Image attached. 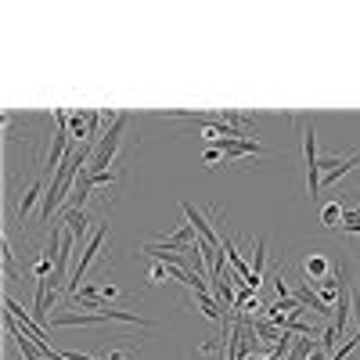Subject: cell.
<instances>
[{
	"instance_id": "1",
	"label": "cell",
	"mask_w": 360,
	"mask_h": 360,
	"mask_svg": "<svg viewBox=\"0 0 360 360\" xmlns=\"http://www.w3.org/2000/svg\"><path fill=\"white\" fill-rule=\"evenodd\" d=\"M127 127H130V115H127V112H119V115L112 119V127L101 130V141L94 144V155H90V162H86V173H105V169L115 162L119 141H123Z\"/></svg>"
},
{
	"instance_id": "2",
	"label": "cell",
	"mask_w": 360,
	"mask_h": 360,
	"mask_svg": "<svg viewBox=\"0 0 360 360\" xmlns=\"http://www.w3.org/2000/svg\"><path fill=\"white\" fill-rule=\"evenodd\" d=\"M4 310H8V314H11V317H15L18 324H22V332H25L29 339H33V342L40 346V353H44V356H51V353H54V346L47 342V332H44V328L37 324V317L29 314V310H22V307L15 303L11 295H4Z\"/></svg>"
},
{
	"instance_id": "3",
	"label": "cell",
	"mask_w": 360,
	"mask_h": 360,
	"mask_svg": "<svg viewBox=\"0 0 360 360\" xmlns=\"http://www.w3.org/2000/svg\"><path fill=\"white\" fill-rule=\"evenodd\" d=\"M180 209H184V220L198 231V238H202V242H205L209 249H220V245H224V242H220V234H217V224L209 220L195 202H188V198H184V202H180Z\"/></svg>"
},
{
	"instance_id": "4",
	"label": "cell",
	"mask_w": 360,
	"mask_h": 360,
	"mask_svg": "<svg viewBox=\"0 0 360 360\" xmlns=\"http://www.w3.org/2000/svg\"><path fill=\"white\" fill-rule=\"evenodd\" d=\"M303 155H307V191L310 198L321 195V169H317V144H314V123L303 127Z\"/></svg>"
},
{
	"instance_id": "5",
	"label": "cell",
	"mask_w": 360,
	"mask_h": 360,
	"mask_svg": "<svg viewBox=\"0 0 360 360\" xmlns=\"http://www.w3.org/2000/svg\"><path fill=\"white\" fill-rule=\"evenodd\" d=\"M54 328H98L105 324V314H86V310H62L51 317Z\"/></svg>"
},
{
	"instance_id": "6",
	"label": "cell",
	"mask_w": 360,
	"mask_h": 360,
	"mask_svg": "<svg viewBox=\"0 0 360 360\" xmlns=\"http://www.w3.org/2000/svg\"><path fill=\"white\" fill-rule=\"evenodd\" d=\"M295 299H299V303H303V307H310L314 314H321V317H324L328 324H332V321H335V310H332V307H328V303H321V295H317V292L310 288V281H303V285H299V288H295Z\"/></svg>"
},
{
	"instance_id": "7",
	"label": "cell",
	"mask_w": 360,
	"mask_h": 360,
	"mask_svg": "<svg viewBox=\"0 0 360 360\" xmlns=\"http://www.w3.org/2000/svg\"><path fill=\"white\" fill-rule=\"evenodd\" d=\"M303 270H307V281H310V285H317V281H324L328 274H332L335 263L328 259L324 252H310V256H307V263H303Z\"/></svg>"
},
{
	"instance_id": "8",
	"label": "cell",
	"mask_w": 360,
	"mask_h": 360,
	"mask_svg": "<svg viewBox=\"0 0 360 360\" xmlns=\"http://www.w3.org/2000/svg\"><path fill=\"white\" fill-rule=\"evenodd\" d=\"M220 152H224L227 159H238V155H263L266 148L252 137V141H220Z\"/></svg>"
},
{
	"instance_id": "9",
	"label": "cell",
	"mask_w": 360,
	"mask_h": 360,
	"mask_svg": "<svg viewBox=\"0 0 360 360\" xmlns=\"http://www.w3.org/2000/svg\"><path fill=\"white\" fill-rule=\"evenodd\" d=\"M62 224H65V231H69L72 238H83V234H86V224H90V217L83 213V209H72V205H65V209H62Z\"/></svg>"
},
{
	"instance_id": "10",
	"label": "cell",
	"mask_w": 360,
	"mask_h": 360,
	"mask_svg": "<svg viewBox=\"0 0 360 360\" xmlns=\"http://www.w3.org/2000/svg\"><path fill=\"white\" fill-rule=\"evenodd\" d=\"M353 166H360V152L346 155V159H342V162H339L335 169H328V173L321 176V188H332V184H339V180H342V176H346V173H349Z\"/></svg>"
},
{
	"instance_id": "11",
	"label": "cell",
	"mask_w": 360,
	"mask_h": 360,
	"mask_svg": "<svg viewBox=\"0 0 360 360\" xmlns=\"http://www.w3.org/2000/svg\"><path fill=\"white\" fill-rule=\"evenodd\" d=\"M44 195H47V184H44V176H37L33 184H29V191H25V195L18 198V217H25L29 209H33V205H37V202H40Z\"/></svg>"
},
{
	"instance_id": "12",
	"label": "cell",
	"mask_w": 360,
	"mask_h": 360,
	"mask_svg": "<svg viewBox=\"0 0 360 360\" xmlns=\"http://www.w3.org/2000/svg\"><path fill=\"white\" fill-rule=\"evenodd\" d=\"M101 314H105V321H119V324H130V328H152V321H148V317H137V314H130V310L105 307Z\"/></svg>"
},
{
	"instance_id": "13",
	"label": "cell",
	"mask_w": 360,
	"mask_h": 360,
	"mask_svg": "<svg viewBox=\"0 0 360 360\" xmlns=\"http://www.w3.org/2000/svg\"><path fill=\"white\" fill-rule=\"evenodd\" d=\"M342 217H346L342 202H328V205L321 209V224H324V227H342Z\"/></svg>"
},
{
	"instance_id": "14",
	"label": "cell",
	"mask_w": 360,
	"mask_h": 360,
	"mask_svg": "<svg viewBox=\"0 0 360 360\" xmlns=\"http://www.w3.org/2000/svg\"><path fill=\"white\" fill-rule=\"evenodd\" d=\"M0 256H4V278L8 281H22V274H18V266H15V252H11V242L4 238V245H0Z\"/></svg>"
},
{
	"instance_id": "15",
	"label": "cell",
	"mask_w": 360,
	"mask_h": 360,
	"mask_svg": "<svg viewBox=\"0 0 360 360\" xmlns=\"http://www.w3.org/2000/svg\"><path fill=\"white\" fill-rule=\"evenodd\" d=\"M339 339H342V332H339L335 324H328V328H324V335L317 339V346H321L328 356H332V353H335V346H339Z\"/></svg>"
},
{
	"instance_id": "16",
	"label": "cell",
	"mask_w": 360,
	"mask_h": 360,
	"mask_svg": "<svg viewBox=\"0 0 360 360\" xmlns=\"http://www.w3.org/2000/svg\"><path fill=\"white\" fill-rule=\"evenodd\" d=\"M263 266H266V242L256 238V252H252V274H256V281H263Z\"/></svg>"
},
{
	"instance_id": "17",
	"label": "cell",
	"mask_w": 360,
	"mask_h": 360,
	"mask_svg": "<svg viewBox=\"0 0 360 360\" xmlns=\"http://www.w3.org/2000/svg\"><path fill=\"white\" fill-rule=\"evenodd\" d=\"M169 278H173V266H166V263H155L152 270H148V281H152V285H162Z\"/></svg>"
},
{
	"instance_id": "18",
	"label": "cell",
	"mask_w": 360,
	"mask_h": 360,
	"mask_svg": "<svg viewBox=\"0 0 360 360\" xmlns=\"http://www.w3.org/2000/svg\"><path fill=\"white\" fill-rule=\"evenodd\" d=\"M342 231H346V234H360V213H356V209H346V217H342Z\"/></svg>"
},
{
	"instance_id": "19",
	"label": "cell",
	"mask_w": 360,
	"mask_h": 360,
	"mask_svg": "<svg viewBox=\"0 0 360 360\" xmlns=\"http://www.w3.org/2000/svg\"><path fill=\"white\" fill-rule=\"evenodd\" d=\"M274 292H278V299H292V292H288V281H285V270H281V266L274 270Z\"/></svg>"
},
{
	"instance_id": "20",
	"label": "cell",
	"mask_w": 360,
	"mask_h": 360,
	"mask_svg": "<svg viewBox=\"0 0 360 360\" xmlns=\"http://www.w3.org/2000/svg\"><path fill=\"white\" fill-rule=\"evenodd\" d=\"M101 360H130V349H119V346H105L101 353H98Z\"/></svg>"
},
{
	"instance_id": "21",
	"label": "cell",
	"mask_w": 360,
	"mask_h": 360,
	"mask_svg": "<svg viewBox=\"0 0 360 360\" xmlns=\"http://www.w3.org/2000/svg\"><path fill=\"white\" fill-rule=\"evenodd\" d=\"M98 295L105 299V303H112V299H119V288L112 281H98Z\"/></svg>"
},
{
	"instance_id": "22",
	"label": "cell",
	"mask_w": 360,
	"mask_h": 360,
	"mask_svg": "<svg viewBox=\"0 0 360 360\" xmlns=\"http://www.w3.org/2000/svg\"><path fill=\"white\" fill-rule=\"evenodd\" d=\"M220 159H224V152H220V148H217V144H209V148H205V152H202V162H205V166H217Z\"/></svg>"
},
{
	"instance_id": "23",
	"label": "cell",
	"mask_w": 360,
	"mask_h": 360,
	"mask_svg": "<svg viewBox=\"0 0 360 360\" xmlns=\"http://www.w3.org/2000/svg\"><path fill=\"white\" fill-rule=\"evenodd\" d=\"M86 176H90V184H94V188H98V184H115V180H119L112 169H105V173H86Z\"/></svg>"
},
{
	"instance_id": "24",
	"label": "cell",
	"mask_w": 360,
	"mask_h": 360,
	"mask_svg": "<svg viewBox=\"0 0 360 360\" xmlns=\"http://www.w3.org/2000/svg\"><path fill=\"white\" fill-rule=\"evenodd\" d=\"M266 360H281V356H274V353H270V356H266Z\"/></svg>"
},
{
	"instance_id": "25",
	"label": "cell",
	"mask_w": 360,
	"mask_h": 360,
	"mask_svg": "<svg viewBox=\"0 0 360 360\" xmlns=\"http://www.w3.org/2000/svg\"><path fill=\"white\" fill-rule=\"evenodd\" d=\"M356 360H360V356H356Z\"/></svg>"
},
{
	"instance_id": "26",
	"label": "cell",
	"mask_w": 360,
	"mask_h": 360,
	"mask_svg": "<svg viewBox=\"0 0 360 360\" xmlns=\"http://www.w3.org/2000/svg\"><path fill=\"white\" fill-rule=\"evenodd\" d=\"M44 360H47V356H44Z\"/></svg>"
}]
</instances>
